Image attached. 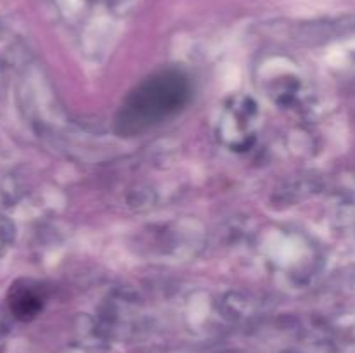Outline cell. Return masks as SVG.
<instances>
[{
    "instance_id": "cell-1",
    "label": "cell",
    "mask_w": 355,
    "mask_h": 353,
    "mask_svg": "<svg viewBox=\"0 0 355 353\" xmlns=\"http://www.w3.org/2000/svg\"><path fill=\"white\" fill-rule=\"evenodd\" d=\"M191 97L189 80L180 71H159L135 87L116 116L120 134H142L179 113Z\"/></svg>"
},
{
    "instance_id": "cell-2",
    "label": "cell",
    "mask_w": 355,
    "mask_h": 353,
    "mask_svg": "<svg viewBox=\"0 0 355 353\" xmlns=\"http://www.w3.org/2000/svg\"><path fill=\"white\" fill-rule=\"evenodd\" d=\"M7 303L14 317L24 322L31 320L40 314L44 307V293L40 284L28 279L16 280L7 294Z\"/></svg>"
}]
</instances>
